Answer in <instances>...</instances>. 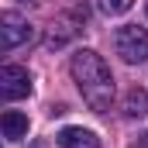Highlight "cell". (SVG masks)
I'll list each match as a JSON object with an SVG mask.
<instances>
[{
    "label": "cell",
    "mask_w": 148,
    "mask_h": 148,
    "mask_svg": "<svg viewBox=\"0 0 148 148\" xmlns=\"http://www.w3.org/2000/svg\"><path fill=\"white\" fill-rule=\"evenodd\" d=\"M73 69V79L83 93V100L93 107V110H110V100H114V76L107 69V62L93 52V48H79L69 62Z\"/></svg>",
    "instance_id": "cell-1"
},
{
    "label": "cell",
    "mask_w": 148,
    "mask_h": 148,
    "mask_svg": "<svg viewBox=\"0 0 148 148\" xmlns=\"http://www.w3.org/2000/svg\"><path fill=\"white\" fill-rule=\"evenodd\" d=\"M114 48H117V55H121L127 66L145 62L148 59V28H141V24H124V28H117Z\"/></svg>",
    "instance_id": "cell-2"
},
{
    "label": "cell",
    "mask_w": 148,
    "mask_h": 148,
    "mask_svg": "<svg viewBox=\"0 0 148 148\" xmlns=\"http://www.w3.org/2000/svg\"><path fill=\"white\" fill-rule=\"evenodd\" d=\"M31 38H35V28H31L21 14H14V10H3V14H0V48H3V52L24 45V41H31Z\"/></svg>",
    "instance_id": "cell-3"
},
{
    "label": "cell",
    "mask_w": 148,
    "mask_h": 148,
    "mask_svg": "<svg viewBox=\"0 0 148 148\" xmlns=\"http://www.w3.org/2000/svg\"><path fill=\"white\" fill-rule=\"evenodd\" d=\"M31 93V76L24 66H3L0 69V97L3 100H21Z\"/></svg>",
    "instance_id": "cell-4"
},
{
    "label": "cell",
    "mask_w": 148,
    "mask_h": 148,
    "mask_svg": "<svg viewBox=\"0 0 148 148\" xmlns=\"http://www.w3.org/2000/svg\"><path fill=\"white\" fill-rule=\"evenodd\" d=\"M55 145L59 148H100V138L86 127H62L55 134Z\"/></svg>",
    "instance_id": "cell-5"
},
{
    "label": "cell",
    "mask_w": 148,
    "mask_h": 148,
    "mask_svg": "<svg viewBox=\"0 0 148 148\" xmlns=\"http://www.w3.org/2000/svg\"><path fill=\"white\" fill-rule=\"evenodd\" d=\"M0 127H3V138H7V141H17V138L28 134V114H21V110H3Z\"/></svg>",
    "instance_id": "cell-6"
},
{
    "label": "cell",
    "mask_w": 148,
    "mask_h": 148,
    "mask_svg": "<svg viewBox=\"0 0 148 148\" xmlns=\"http://www.w3.org/2000/svg\"><path fill=\"white\" fill-rule=\"evenodd\" d=\"M145 114H148V93L141 86H134L124 97V117H145Z\"/></svg>",
    "instance_id": "cell-7"
},
{
    "label": "cell",
    "mask_w": 148,
    "mask_h": 148,
    "mask_svg": "<svg viewBox=\"0 0 148 148\" xmlns=\"http://www.w3.org/2000/svg\"><path fill=\"white\" fill-rule=\"evenodd\" d=\"M131 3L134 0H100V10L103 14H124V10H131Z\"/></svg>",
    "instance_id": "cell-8"
},
{
    "label": "cell",
    "mask_w": 148,
    "mask_h": 148,
    "mask_svg": "<svg viewBox=\"0 0 148 148\" xmlns=\"http://www.w3.org/2000/svg\"><path fill=\"white\" fill-rule=\"evenodd\" d=\"M141 148H148V134H145V138H141Z\"/></svg>",
    "instance_id": "cell-9"
},
{
    "label": "cell",
    "mask_w": 148,
    "mask_h": 148,
    "mask_svg": "<svg viewBox=\"0 0 148 148\" xmlns=\"http://www.w3.org/2000/svg\"><path fill=\"white\" fill-rule=\"evenodd\" d=\"M35 148H41V145H35Z\"/></svg>",
    "instance_id": "cell-10"
}]
</instances>
